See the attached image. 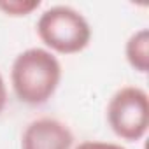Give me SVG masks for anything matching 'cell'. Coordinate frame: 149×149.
<instances>
[{
	"label": "cell",
	"mask_w": 149,
	"mask_h": 149,
	"mask_svg": "<svg viewBox=\"0 0 149 149\" xmlns=\"http://www.w3.org/2000/svg\"><path fill=\"white\" fill-rule=\"evenodd\" d=\"M61 81L58 58L42 47H30L19 53L11 68V83L19 102L26 105L46 104Z\"/></svg>",
	"instance_id": "cell-1"
},
{
	"label": "cell",
	"mask_w": 149,
	"mask_h": 149,
	"mask_svg": "<svg viewBox=\"0 0 149 149\" xmlns=\"http://www.w3.org/2000/svg\"><path fill=\"white\" fill-rule=\"evenodd\" d=\"M37 33L49 49L61 54L81 53L91 40L88 19L70 6L46 9L37 21Z\"/></svg>",
	"instance_id": "cell-2"
},
{
	"label": "cell",
	"mask_w": 149,
	"mask_h": 149,
	"mask_svg": "<svg viewBox=\"0 0 149 149\" xmlns=\"http://www.w3.org/2000/svg\"><path fill=\"white\" fill-rule=\"evenodd\" d=\"M107 121L112 132L128 142L140 140L149 128V97L142 88L118 90L107 105Z\"/></svg>",
	"instance_id": "cell-3"
},
{
	"label": "cell",
	"mask_w": 149,
	"mask_h": 149,
	"mask_svg": "<svg viewBox=\"0 0 149 149\" xmlns=\"http://www.w3.org/2000/svg\"><path fill=\"white\" fill-rule=\"evenodd\" d=\"M72 146L70 128L53 118L32 121L21 135V149H72Z\"/></svg>",
	"instance_id": "cell-4"
},
{
	"label": "cell",
	"mask_w": 149,
	"mask_h": 149,
	"mask_svg": "<svg viewBox=\"0 0 149 149\" xmlns=\"http://www.w3.org/2000/svg\"><path fill=\"white\" fill-rule=\"evenodd\" d=\"M125 54L130 67L140 74L149 70V30L140 28L130 35L125 46Z\"/></svg>",
	"instance_id": "cell-5"
},
{
	"label": "cell",
	"mask_w": 149,
	"mask_h": 149,
	"mask_svg": "<svg viewBox=\"0 0 149 149\" xmlns=\"http://www.w3.org/2000/svg\"><path fill=\"white\" fill-rule=\"evenodd\" d=\"M40 7V0H0V11L7 16H28Z\"/></svg>",
	"instance_id": "cell-6"
},
{
	"label": "cell",
	"mask_w": 149,
	"mask_h": 149,
	"mask_svg": "<svg viewBox=\"0 0 149 149\" xmlns=\"http://www.w3.org/2000/svg\"><path fill=\"white\" fill-rule=\"evenodd\" d=\"M76 149H125L119 144H112V142H100V140H86L81 142Z\"/></svg>",
	"instance_id": "cell-7"
},
{
	"label": "cell",
	"mask_w": 149,
	"mask_h": 149,
	"mask_svg": "<svg viewBox=\"0 0 149 149\" xmlns=\"http://www.w3.org/2000/svg\"><path fill=\"white\" fill-rule=\"evenodd\" d=\"M6 104H7V90H6L4 77H2V74H0V112L4 111Z\"/></svg>",
	"instance_id": "cell-8"
}]
</instances>
